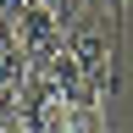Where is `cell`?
I'll return each mask as SVG.
<instances>
[{"instance_id": "1", "label": "cell", "mask_w": 133, "mask_h": 133, "mask_svg": "<svg viewBox=\"0 0 133 133\" xmlns=\"http://www.w3.org/2000/svg\"><path fill=\"white\" fill-rule=\"evenodd\" d=\"M66 116V100L56 89V78H50L44 61H28L22 83H17V128L22 133H56Z\"/></svg>"}, {"instance_id": "2", "label": "cell", "mask_w": 133, "mask_h": 133, "mask_svg": "<svg viewBox=\"0 0 133 133\" xmlns=\"http://www.w3.org/2000/svg\"><path fill=\"white\" fill-rule=\"evenodd\" d=\"M66 56H72V61L83 66V78H89V83H94L100 94H111V89H116V66H111V39H105V28H100V22H94L89 11L66 22Z\"/></svg>"}, {"instance_id": "3", "label": "cell", "mask_w": 133, "mask_h": 133, "mask_svg": "<svg viewBox=\"0 0 133 133\" xmlns=\"http://www.w3.org/2000/svg\"><path fill=\"white\" fill-rule=\"evenodd\" d=\"M11 28H17V44H22L28 61H56L61 50H66L61 17L50 11V6H39V0H22V6L11 11Z\"/></svg>"}, {"instance_id": "4", "label": "cell", "mask_w": 133, "mask_h": 133, "mask_svg": "<svg viewBox=\"0 0 133 133\" xmlns=\"http://www.w3.org/2000/svg\"><path fill=\"white\" fill-rule=\"evenodd\" d=\"M22 72H28V56H22V44H17L11 17H0V89H17Z\"/></svg>"}, {"instance_id": "5", "label": "cell", "mask_w": 133, "mask_h": 133, "mask_svg": "<svg viewBox=\"0 0 133 133\" xmlns=\"http://www.w3.org/2000/svg\"><path fill=\"white\" fill-rule=\"evenodd\" d=\"M56 133H100V105H66Z\"/></svg>"}, {"instance_id": "6", "label": "cell", "mask_w": 133, "mask_h": 133, "mask_svg": "<svg viewBox=\"0 0 133 133\" xmlns=\"http://www.w3.org/2000/svg\"><path fill=\"white\" fill-rule=\"evenodd\" d=\"M17 128V89H0V133Z\"/></svg>"}]
</instances>
